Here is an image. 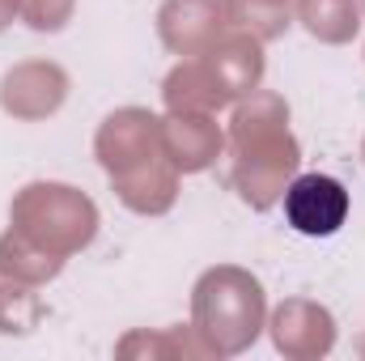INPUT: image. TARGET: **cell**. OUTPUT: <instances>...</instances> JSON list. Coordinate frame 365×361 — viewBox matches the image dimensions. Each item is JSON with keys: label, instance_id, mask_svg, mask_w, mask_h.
I'll use <instances>...</instances> for the list:
<instances>
[{"label": "cell", "instance_id": "1", "mask_svg": "<svg viewBox=\"0 0 365 361\" xmlns=\"http://www.w3.org/2000/svg\"><path fill=\"white\" fill-rule=\"evenodd\" d=\"M349 217V191L331 175H302L284 191V221L306 238H331Z\"/></svg>", "mask_w": 365, "mask_h": 361}]
</instances>
